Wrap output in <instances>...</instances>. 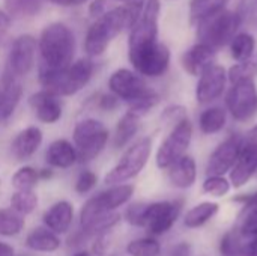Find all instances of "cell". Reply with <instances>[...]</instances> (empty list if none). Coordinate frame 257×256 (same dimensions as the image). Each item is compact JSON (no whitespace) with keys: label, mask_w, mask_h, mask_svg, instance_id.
<instances>
[{"label":"cell","mask_w":257,"mask_h":256,"mask_svg":"<svg viewBox=\"0 0 257 256\" xmlns=\"http://www.w3.org/2000/svg\"><path fill=\"white\" fill-rule=\"evenodd\" d=\"M95 71V65L89 57L72 62L63 71H39V83L44 91L51 92L56 97H71L78 94L90 81Z\"/></svg>","instance_id":"3957f363"},{"label":"cell","mask_w":257,"mask_h":256,"mask_svg":"<svg viewBox=\"0 0 257 256\" xmlns=\"http://www.w3.org/2000/svg\"><path fill=\"white\" fill-rule=\"evenodd\" d=\"M134 186L131 184H119L111 186L108 190H104L93 198L87 199L80 211V226L81 229L87 228L98 217L114 213L119 207L128 204L133 199Z\"/></svg>","instance_id":"8992f818"},{"label":"cell","mask_w":257,"mask_h":256,"mask_svg":"<svg viewBox=\"0 0 257 256\" xmlns=\"http://www.w3.org/2000/svg\"><path fill=\"white\" fill-rule=\"evenodd\" d=\"M230 190H232V184L226 177L211 175L206 177L205 181L202 183V192L205 195H209L211 198H224L226 195H229Z\"/></svg>","instance_id":"e575fe53"},{"label":"cell","mask_w":257,"mask_h":256,"mask_svg":"<svg viewBox=\"0 0 257 256\" xmlns=\"http://www.w3.org/2000/svg\"><path fill=\"white\" fill-rule=\"evenodd\" d=\"M167 170H169L170 184L179 190L191 189L197 181V163L194 157L188 154H185L178 161H175Z\"/></svg>","instance_id":"ffe728a7"},{"label":"cell","mask_w":257,"mask_h":256,"mask_svg":"<svg viewBox=\"0 0 257 256\" xmlns=\"http://www.w3.org/2000/svg\"><path fill=\"white\" fill-rule=\"evenodd\" d=\"M45 0H3L11 18H32L39 14Z\"/></svg>","instance_id":"f1b7e54d"},{"label":"cell","mask_w":257,"mask_h":256,"mask_svg":"<svg viewBox=\"0 0 257 256\" xmlns=\"http://www.w3.org/2000/svg\"><path fill=\"white\" fill-rule=\"evenodd\" d=\"M108 89L114 97H117L119 100L128 104L143 98L151 91H154L146 84L142 75H139L136 71H131L128 68H119L110 75Z\"/></svg>","instance_id":"5bb4252c"},{"label":"cell","mask_w":257,"mask_h":256,"mask_svg":"<svg viewBox=\"0 0 257 256\" xmlns=\"http://www.w3.org/2000/svg\"><path fill=\"white\" fill-rule=\"evenodd\" d=\"M74 219V207L68 201H59L53 204L44 213V225L54 234H66L72 225Z\"/></svg>","instance_id":"44dd1931"},{"label":"cell","mask_w":257,"mask_h":256,"mask_svg":"<svg viewBox=\"0 0 257 256\" xmlns=\"http://www.w3.org/2000/svg\"><path fill=\"white\" fill-rule=\"evenodd\" d=\"M143 6L145 3L120 5L111 8L108 12L96 18L84 38V50L87 56H101L117 35H120L123 30H131V27L139 20Z\"/></svg>","instance_id":"6da1fadb"},{"label":"cell","mask_w":257,"mask_h":256,"mask_svg":"<svg viewBox=\"0 0 257 256\" xmlns=\"http://www.w3.org/2000/svg\"><path fill=\"white\" fill-rule=\"evenodd\" d=\"M140 130V118L136 116L131 112H126L122 115V118L117 121L114 134H113V146L116 149L125 148L139 133Z\"/></svg>","instance_id":"484cf974"},{"label":"cell","mask_w":257,"mask_h":256,"mask_svg":"<svg viewBox=\"0 0 257 256\" xmlns=\"http://www.w3.org/2000/svg\"><path fill=\"white\" fill-rule=\"evenodd\" d=\"M11 23H12V18L9 17V14L0 9V32H8Z\"/></svg>","instance_id":"ee69618b"},{"label":"cell","mask_w":257,"mask_h":256,"mask_svg":"<svg viewBox=\"0 0 257 256\" xmlns=\"http://www.w3.org/2000/svg\"><path fill=\"white\" fill-rule=\"evenodd\" d=\"M257 175V142L245 140L239 157L233 166V169L229 172V181L232 184V189H242L250 183L251 178Z\"/></svg>","instance_id":"2e32d148"},{"label":"cell","mask_w":257,"mask_h":256,"mask_svg":"<svg viewBox=\"0 0 257 256\" xmlns=\"http://www.w3.org/2000/svg\"><path fill=\"white\" fill-rule=\"evenodd\" d=\"M229 48L230 56L236 63L245 62L256 54V39L248 32H238L229 44Z\"/></svg>","instance_id":"83f0119b"},{"label":"cell","mask_w":257,"mask_h":256,"mask_svg":"<svg viewBox=\"0 0 257 256\" xmlns=\"http://www.w3.org/2000/svg\"><path fill=\"white\" fill-rule=\"evenodd\" d=\"M244 17L239 11H221L203 21L197 26V42L205 44L215 51L229 45L232 39L236 36Z\"/></svg>","instance_id":"277c9868"},{"label":"cell","mask_w":257,"mask_h":256,"mask_svg":"<svg viewBox=\"0 0 257 256\" xmlns=\"http://www.w3.org/2000/svg\"><path fill=\"white\" fill-rule=\"evenodd\" d=\"M111 3H122V5H130V3H146L148 0H110Z\"/></svg>","instance_id":"f907efd6"},{"label":"cell","mask_w":257,"mask_h":256,"mask_svg":"<svg viewBox=\"0 0 257 256\" xmlns=\"http://www.w3.org/2000/svg\"><path fill=\"white\" fill-rule=\"evenodd\" d=\"M8 48V32H0V60L6 54Z\"/></svg>","instance_id":"bcb514c9"},{"label":"cell","mask_w":257,"mask_h":256,"mask_svg":"<svg viewBox=\"0 0 257 256\" xmlns=\"http://www.w3.org/2000/svg\"><path fill=\"white\" fill-rule=\"evenodd\" d=\"M182 205L184 201H160L145 204L142 228H145L151 237L167 234L178 222Z\"/></svg>","instance_id":"30bf717a"},{"label":"cell","mask_w":257,"mask_h":256,"mask_svg":"<svg viewBox=\"0 0 257 256\" xmlns=\"http://www.w3.org/2000/svg\"><path fill=\"white\" fill-rule=\"evenodd\" d=\"M72 139L78 161L87 163L96 158L105 148L108 142V130L101 121L86 118L75 124Z\"/></svg>","instance_id":"52a82bcc"},{"label":"cell","mask_w":257,"mask_h":256,"mask_svg":"<svg viewBox=\"0 0 257 256\" xmlns=\"http://www.w3.org/2000/svg\"><path fill=\"white\" fill-rule=\"evenodd\" d=\"M152 154V137L145 136L134 142L120 157L117 164L105 175L107 186H119L136 178L148 164Z\"/></svg>","instance_id":"5b68a950"},{"label":"cell","mask_w":257,"mask_h":256,"mask_svg":"<svg viewBox=\"0 0 257 256\" xmlns=\"http://www.w3.org/2000/svg\"><path fill=\"white\" fill-rule=\"evenodd\" d=\"M38 202V195L33 190H17L11 198V208L21 216H27L36 210Z\"/></svg>","instance_id":"1f68e13d"},{"label":"cell","mask_w":257,"mask_h":256,"mask_svg":"<svg viewBox=\"0 0 257 256\" xmlns=\"http://www.w3.org/2000/svg\"><path fill=\"white\" fill-rule=\"evenodd\" d=\"M3 122V118H2V115H0V124Z\"/></svg>","instance_id":"f5cc1de1"},{"label":"cell","mask_w":257,"mask_h":256,"mask_svg":"<svg viewBox=\"0 0 257 256\" xmlns=\"http://www.w3.org/2000/svg\"><path fill=\"white\" fill-rule=\"evenodd\" d=\"M48 2L57 6H80L87 0H48Z\"/></svg>","instance_id":"f6af8a7d"},{"label":"cell","mask_w":257,"mask_h":256,"mask_svg":"<svg viewBox=\"0 0 257 256\" xmlns=\"http://www.w3.org/2000/svg\"><path fill=\"white\" fill-rule=\"evenodd\" d=\"M194 127L193 122L185 118L172 127L167 137L157 149L155 163L160 169H169L175 161L184 157L193 142Z\"/></svg>","instance_id":"9c48e42d"},{"label":"cell","mask_w":257,"mask_h":256,"mask_svg":"<svg viewBox=\"0 0 257 256\" xmlns=\"http://www.w3.org/2000/svg\"><path fill=\"white\" fill-rule=\"evenodd\" d=\"M98 107L104 112H113L117 109L119 106V98L114 97L111 92L110 94H101L99 98H98Z\"/></svg>","instance_id":"f35d334b"},{"label":"cell","mask_w":257,"mask_h":256,"mask_svg":"<svg viewBox=\"0 0 257 256\" xmlns=\"http://www.w3.org/2000/svg\"><path fill=\"white\" fill-rule=\"evenodd\" d=\"M227 124V110L221 106H211L199 115V130L205 136L218 134Z\"/></svg>","instance_id":"d4e9b609"},{"label":"cell","mask_w":257,"mask_h":256,"mask_svg":"<svg viewBox=\"0 0 257 256\" xmlns=\"http://www.w3.org/2000/svg\"><path fill=\"white\" fill-rule=\"evenodd\" d=\"M29 106L35 110L36 118L42 124L51 125V124H56L62 118L60 98L44 89L29 97Z\"/></svg>","instance_id":"ac0fdd59"},{"label":"cell","mask_w":257,"mask_h":256,"mask_svg":"<svg viewBox=\"0 0 257 256\" xmlns=\"http://www.w3.org/2000/svg\"><path fill=\"white\" fill-rule=\"evenodd\" d=\"M38 48L41 54L39 71H63L72 63L75 54L74 32L63 23H51L41 32Z\"/></svg>","instance_id":"7a4b0ae2"},{"label":"cell","mask_w":257,"mask_h":256,"mask_svg":"<svg viewBox=\"0 0 257 256\" xmlns=\"http://www.w3.org/2000/svg\"><path fill=\"white\" fill-rule=\"evenodd\" d=\"M130 256H161V244L155 237H142L126 244Z\"/></svg>","instance_id":"4dcf8cb0"},{"label":"cell","mask_w":257,"mask_h":256,"mask_svg":"<svg viewBox=\"0 0 257 256\" xmlns=\"http://www.w3.org/2000/svg\"><path fill=\"white\" fill-rule=\"evenodd\" d=\"M60 244H62V241H60L59 235L44 226L33 228L26 237V246L35 252L51 253V252L59 250Z\"/></svg>","instance_id":"603a6c76"},{"label":"cell","mask_w":257,"mask_h":256,"mask_svg":"<svg viewBox=\"0 0 257 256\" xmlns=\"http://www.w3.org/2000/svg\"><path fill=\"white\" fill-rule=\"evenodd\" d=\"M215 56L217 51L214 48L197 42L181 56V65L187 74L199 77L206 68L215 63Z\"/></svg>","instance_id":"e0dca14e"},{"label":"cell","mask_w":257,"mask_h":256,"mask_svg":"<svg viewBox=\"0 0 257 256\" xmlns=\"http://www.w3.org/2000/svg\"><path fill=\"white\" fill-rule=\"evenodd\" d=\"M220 213V205L214 201H205L191 207L184 216V226L188 229H199L211 222Z\"/></svg>","instance_id":"cb8c5ba5"},{"label":"cell","mask_w":257,"mask_h":256,"mask_svg":"<svg viewBox=\"0 0 257 256\" xmlns=\"http://www.w3.org/2000/svg\"><path fill=\"white\" fill-rule=\"evenodd\" d=\"M188 118V113H187V109L184 106H179V104H173V106H169L163 110L161 113V119L166 122V124H172L176 125L178 122H181L182 119Z\"/></svg>","instance_id":"74e56055"},{"label":"cell","mask_w":257,"mask_h":256,"mask_svg":"<svg viewBox=\"0 0 257 256\" xmlns=\"http://www.w3.org/2000/svg\"><path fill=\"white\" fill-rule=\"evenodd\" d=\"M0 256H15V252H14L12 246L0 241Z\"/></svg>","instance_id":"7dc6e473"},{"label":"cell","mask_w":257,"mask_h":256,"mask_svg":"<svg viewBox=\"0 0 257 256\" xmlns=\"http://www.w3.org/2000/svg\"><path fill=\"white\" fill-rule=\"evenodd\" d=\"M226 110L238 122H245L257 113V88L254 80L232 83L226 94Z\"/></svg>","instance_id":"8fae6325"},{"label":"cell","mask_w":257,"mask_h":256,"mask_svg":"<svg viewBox=\"0 0 257 256\" xmlns=\"http://www.w3.org/2000/svg\"><path fill=\"white\" fill-rule=\"evenodd\" d=\"M241 256H257V235L247 238L242 244Z\"/></svg>","instance_id":"b9f144b4"},{"label":"cell","mask_w":257,"mask_h":256,"mask_svg":"<svg viewBox=\"0 0 257 256\" xmlns=\"http://www.w3.org/2000/svg\"><path fill=\"white\" fill-rule=\"evenodd\" d=\"M245 140H250V142H257V124H254V125L250 128V131L247 133V137H245Z\"/></svg>","instance_id":"c3c4849f"},{"label":"cell","mask_w":257,"mask_h":256,"mask_svg":"<svg viewBox=\"0 0 257 256\" xmlns=\"http://www.w3.org/2000/svg\"><path fill=\"white\" fill-rule=\"evenodd\" d=\"M36 50L38 41L32 35H20L15 38L6 54L5 75L15 80L27 75L35 65Z\"/></svg>","instance_id":"7c38bea8"},{"label":"cell","mask_w":257,"mask_h":256,"mask_svg":"<svg viewBox=\"0 0 257 256\" xmlns=\"http://www.w3.org/2000/svg\"><path fill=\"white\" fill-rule=\"evenodd\" d=\"M107 247H108V237H107V232H105V234L96 235L95 243H93V246H92V252H93L95 255L102 256L107 252Z\"/></svg>","instance_id":"60d3db41"},{"label":"cell","mask_w":257,"mask_h":256,"mask_svg":"<svg viewBox=\"0 0 257 256\" xmlns=\"http://www.w3.org/2000/svg\"><path fill=\"white\" fill-rule=\"evenodd\" d=\"M244 244V237L239 234L236 228L227 231L220 240V256H241Z\"/></svg>","instance_id":"d6a6232c"},{"label":"cell","mask_w":257,"mask_h":256,"mask_svg":"<svg viewBox=\"0 0 257 256\" xmlns=\"http://www.w3.org/2000/svg\"><path fill=\"white\" fill-rule=\"evenodd\" d=\"M24 228V219L12 208H0V237H15Z\"/></svg>","instance_id":"f546056e"},{"label":"cell","mask_w":257,"mask_h":256,"mask_svg":"<svg viewBox=\"0 0 257 256\" xmlns=\"http://www.w3.org/2000/svg\"><path fill=\"white\" fill-rule=\"evenodd\" d=\"M96 183H98V177H96L95 172H92V170H83L77 177V181H75L74 189H75V192L78 195H86V193H89V192H92L95 189Z\"/></svg>","instance_id":"8d00e7d4"},{"label":"cell","mask_w":257,"mask_h":256,"mask_svg":"<svg viewBox=\"0 0 257 256\" xmlns=\"http://www.w3.org/2000/svg\"><path fill=\"white\" fill-rule=\"evenodd\" d=\"M230 0H190V21L199 24L200 21L226 9Z\"/></svg>","instance_id":"4316f807"},{"label":"cell","mask_w":257,"mask_h":256,"mask_svg":"<svg viewBox=\"0 0 257 256\" xmlns=\"http://www.w3.org/2000/svg\"><path fill=\"white\" fill-rule=\"evenodd\" d=\"M39 183V174L32 166L20 167L12 177V186L17 190H33Z\"/></svg>","instance_id":"d590c367"},{"label":"cell","mask_w":257,"mask_h":256,"mask_svg":"<svg viewBox=\"0 0 257 256\" xmlns=\"http://www.w3.org/2000/svg\"><path fill=\"white\" fill-rule=\"evenodd\" d=\"M110 6H111L110 0H93L89 6V14H90V17H93L96 20L101 15H104L105 12H108Z\"/></svg>","instance_id":"ab89813d"},{"label":"cell","mask_w":257,"mask_h":256,"mask_svg":"<svg viewBox=\"0 0 257 256\" xmlns=\"http://www.w3.org/2000/svg\"><path fill=\"white\" fill-rule=\"evenodd\" d=\"M190 252H191V247L190 244L187 243H179L178 246H175L172 249V256H190Z\"/></svg>","instance_id":"7bdbcfd3"},{"label":"cell","mask_w":257,"mask_h":256,"mask_svg":"<svg viewBox=\"0 0 257 256\" xmlns=\"http://www.w3.org/2000/svg\"><path fill=\"white\" fill-rule=\"evenodd\" d=\"M45 160L51 167L68 169L78 161V157L75 146L71 142H68L66 139H57L50 143L45 152Z\"/></svg>","instance_id":"7402d4cb"},{"label":"cell","mask_w":257,"mask_h":256,"mask_svg":"<svg viewBox=\"0 0 257 256\" xmlns=\"http://www.w3.org/2000/svg\"><path fill=\"white\" fill-rule=\"evenodd\" d=\"M42 131L41 128L30 125L24 130H21L15 139L11 143V152L17 161H26L29 160L41 146L42 143Z\"/></svg>","instance_id":"d6986e66"},{"label":"cell","mask_w":257,"mask_h":256,"mask_svg":"<svg viewBox=\"0 0 257 256\" xmlns=\"http://www.w3.org/2000/svg\"><path fill=\"white\" fill-rule=\"evenodd\" d=\"M257 75V53L250 57L245 62L235 63L229 68L227 71V78L230 83H236L239 80H247V78H254Z\"/></svg>","instance_id":"836d02e7"},{"label":"cell","mask_w":257,"mask_h":256,"mask_svg":"<svg viewBox=\"0 0 257 256\" xmlns=\"http://www.w3.org/2000/svg\"><path fill=\"white\" fill-rule=\"evenodd\" d=\"M197 83H196V101L202 106L211 104L215 100H218L227 86V69L218 63L211 65L209 68H206L199 77H197Z\"/></svg>","instance_id":"9a60e30c"},{"label":"cell","mask_w":257,"mask_h":256,"mask_svg":"<svg viewBox=\"0 0 257 256\" xmlns=\"http://www.w3.org/2000/svg\"><path fill=\"white\" fill-rule=\"evenodd\" d=\"M245 142V137L241 134L232 133L229 134L223 142L218 143V146L211 152L208 163H206V175H217V177H226L229 174L241 152V148Z\"/></svg>","instance_id":"4fadbf2b"},{"label":"cell","mask_w":257,"mask_h":256,"mask_svg":"<svg viewBox=\"0 0 257 256\" xmlns=\"http://www.w3.org/2000/svg\"><path fill=\"white\" fill-rule=\"evenodd\" d=\"M128 59L139 75L157 78L169 71L172 54L169 47L158 41L149 45L130 48Z\"/></svg>","instance_id":"ba28073f"},{"label":"cell","mask_w":257,"mask_h":256,"mask_svg":"<svg viewBox=\"0 0 257 256\" xmlns=\"http://www.w3.org/2000/svg\"><path fill=\"white\" fill-rule=\"evenodd\" d=\"M38 174H39V180H50L54 175L51 169H41V170H38Z\"/></svg>","instance_id":"681fc988"},{"label":"cell","mask_w":257,"mask_h":256,"mask_svg":"<svg viewBox=\"0 0 257 256\" xmlns=\"http://www.w3.org/2000/svg\"><path fill=\"white\" fill-rule=\"evenodd\" d=\"M72 256H92V255H90V252H87V250H78V252H75Z\"/></svg>","instance_id":"816d5d0a"}]
</instances>
